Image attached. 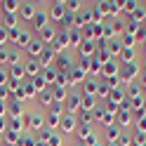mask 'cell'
<instances>
[{"label":"cell","mask_w":146,"mask_h":146,"mask_svg":"<svg viewBox=\"0 0 146 146\" xmlns=\"http://www.w3.org/2000/svg\"><path fill=\"white\" fill-rule=\"evenodd\" d=\"M19 17H21V19H33V17H35V7H33V3H24V5H19Z\"/></svg>","instance_id":"obj_1"},{"label":"cell","mask_w":146,"mask_h":146,"mask_svg":"<svg viewBox=\"0 0 146 146\" xmlns=\"http://www.w3.org/2000/svg\"><path fill=\"white\" fill-rule=\"evenodd\" d=\"M17 40H19V42H17L19 47H29V45H31V33H29V31H19Z\"/></svg>","instance_id":"obj_2"},{"label":"cell","mask_w":146,"mask_h":146,"mask_svg":"<svg viewBox=\"0 0 146 146\" xmlns=\"http://www.w3.org/2000/svg\"><path fill=\"white\" fill-rule=\"evenodd\" d=\"M45 21H47V14L45 12H35V17H33V26L35 29H45Z\"/></svg>","instance_id":"obj_3"},{"label":"cell","mask_w":146,"mask_h":146,"mask_svg":"<svg viewBox=\"0 0 146 146\" xmlns=\"http://www.w3.org/2000/svg\"><path fill=\"white\" fill-rule=\"evenodd\" d=\"M40 52H42V45H40V40H31V45H29V54H31V57H38Z\"/></svg>","instance_id":"obj_4"},{"label":"cell","mask_w":146,"mask_h":146,"mask_svg":"<svg viewBox=\"0 0 146 146\" xmlns=\"http://www.w3.org/2000/svg\"><path fill=\"white\" fill-rule=\"evenodd\" d=\"M50 14L54 17V19H59V17L64 14V5H61V3H54V5H50Z\"/></svg>","instance_id":"obj_5"},{"label":"cell","mask_w":146,"mask_h":146,"mask_svg":"<svg viewBox=\"0 0 146 146\" xmlns=\"http://www.w3.org/2000/svg\"><path fill=\"white\" fill-rule=\"evenodd\" d=\"M3 12H19V3H14V0L3 3Z\"/></svg>","instance_id":"obj_6"},{"label":"cell","mask_w":146,"mask_h":146,"mask_svg":"<svg viewBox=\"0 0 146 146\" xmlns=\"http://www.w3.org/2000/svg\"><path fill=\"white\" fill-rule=\"evenodd\" d=\"M73 123H76V120H73L71 115H64V123L61 125H64V130H66V132H71L73 130Z\"/></svg>","instance_id":"obj_7"},{"label":"cell","mask_w":146,"mask_h":146,"mask_svg":"<svg viewBox=\"0 0 146 146\" xmlns=\"http://www.w3.org/2000/svg\"><path fill=\"white\" fill-rule=\"evenodd\" d=\"M7 38H10V31H7L5 26L0 24V45H5V40H7Z\"/></svg>","instance_id":"obj_8"},{"label":"cell","mask_w":146,"mask_h":146,"mask_svg":"<svg viewBox=\"0 0 146 146\" xmlns=\"http://www.w3.org/2000/svg\"><path fill=\"white\" fill-rule=\"evenodd\" d=\"M33 120H31V127H40L42 125V120H40V115H31Z\"/></svg>","instance_id":"obj_9"},{"label":"cell","mask_w":146,"mask_h":146,"mask_svg":"<svg viewBox=\"0 0 146 146\" xmlns=\"http://www.w3.org/2000/svg\"><path fill=\"white\" fill-rule=\"evenodd\" d=\"M12 76H19V78H21V76H24V68H21V66H12Z\"/></svg>","instance_id":"obj_10"},{"label":"cell","mask_w":146,"mask_h":146,"mask_svg":"<svg viewBox=\"0 0 146 146\" xmlns=\"http://www.w3.org/2000/svg\"><path fill=\"white\" fill-rule=\"evenodd\" d=\"M54 125H59V115L50 113V127H54Z\"/></svg>","instance_id":"obj_11"},{"label":"cell","mask_w":146,"mask_h":146,"mask_svg":"<svg viewBox=\"0 0 146 146\" xmlns=\"http://www.w3.org/2000/svg\"><path fill=\"white\" fill-rule=\"evenodd\" d=\"M26 71H29V73H35V61H29V64H26Z\"/></svg>","instance_id":"obj_12"},{"label":"cell","mask_w":146,"mask_h":146,"mask_svg":"<svg viewBox=\"0 0 146 146\" xmlns=\"http://www.w3.org/2000/svg\"><path fill=\"white\" fill-rule=\"evenodd\" d=\"M3 83H7V73H0V85Z\"/></svg>","instance_id":"obj_13"}]
</instances>
